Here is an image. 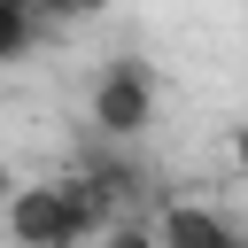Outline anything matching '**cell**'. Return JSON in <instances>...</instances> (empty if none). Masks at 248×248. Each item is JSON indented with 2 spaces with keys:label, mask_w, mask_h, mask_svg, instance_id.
I'll list each match as a JSON object with an SVG mask.
<instances>
[{
  "label": "cell",
  "mask_w": 248,
  "mask_h": 248,
  "mask_svg": "<svg viewBox=\"0 0 248 248\" xmlns=\"http://www.w3.org/2000/svg\"><path fill=\"white\" fill-rule=\"evenodd\" d=\"M23 8H31L39 23H54V31H62V23H93V16H108L116 0H23Z\"/></svg>",
  "instance_id": "obj_6"
},
{
  "label": "cell",
  "mask_w": 248,
  "mask_h": 248,
  "mask_svg": "<svg viewBox=\"0 0 248 248\" xmlns=\"http://www.w3.org/2000/svg\"><path fill=\"white\" fill-rule=\"evenodd\" d=\"M93 248H155V217H147V209H116V217L93 232Z\"/></svg>",
  "instance_id": "obj_5"
},
{
  "label": "cell",
  "mask_w": 248,
  "mask_h": 248,
  "mask_svg": "<svg viewBox=\"0 0 248 248\" xmlns=\"http://www.w3.org/2000/svg\"><path fill=\"white\" fill-rule=\"evenodd\" d=\"M39 39H46V23H39L23 0H0V70L31 62V54H39Z\"/></svg>",
  "instance_id": "obj_4"
},
{
  "label": "cell",
  "mask_w": 248,
  "mask_h": 248,
  "mask_svg": "<svg viewBox=\"0 0 248 248\" xmlns=\"http://www.w3.org/2000/svg\"><path fill=\"white\" fill-rule=\"evenodd\" d=\"M240 240V225L225 217V209H209V202H163L155 209V248H232Z\"/></svg>",
  "instance_id": "obj_3"
},
{
  "label": "cell",
  "mask_w": 248,
  "mask_h": 248,
  "mask_svg": "<svg viewBox=\"0 0 248 248\" xmlns=\"http://www.w3.org/2000/svg\"><path fill=\"white\" fill-rule=\"evenodd\" d=\"M232 248H248V240H232Z\"/></svg>",
  "instance_id": "obj_8"
},
{
  "label": "cell",
  "mask_w": 248,
  "mask_h": 248,
  "mask_svg": "<svg viewBox=\"0 0 248 248\" xmlns=\"http://www.w3.org/2000/svg\"><path fill=\"white\" fill-rule=\"evenodd\" d=\"M0 232H8V248H85L54 178H16V194L0 202Z\"/></svg>",
  "instance_id": "obj_2"
},
{
  "label": "cell",
  "mask_w": 248,
  "mask_h": 248,
  "mask_svg": "<svg viewBox=\"0 0 248 248\" xmlns=\"http://www.w3.org/2000/svg\"><path fill=\"white\" fill-rule=\"evenodd\" d=\"M155 108H163V78H155V62H140V54H108V62L93 70V85H85V124H93L108 147L147 140V132H155Z\"/></svg>",
  "instance_id": "obj_1"
},
{
  "label": "cell",
  "mask_w": 248,
  "mask_h": 248,
  "mask_svg": "<svg viewBox=\"0 0 248 248\" xmlns=\"http://www.w3.org/2000/svg\"><path fill=\"white\" fill-rule=\"evenodd\" d=\"M8 194H16V163L0 155V202H8Z\"/></svg>",
  "instance_id": "obj_7"
}]
</instances>
